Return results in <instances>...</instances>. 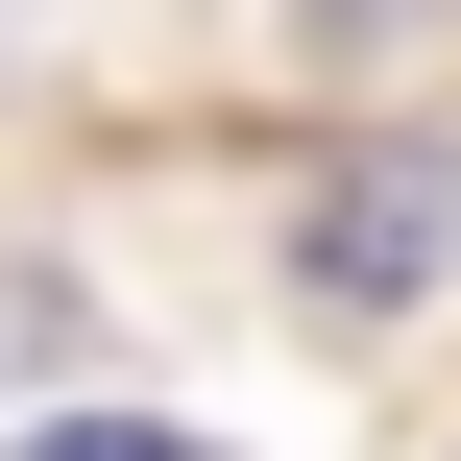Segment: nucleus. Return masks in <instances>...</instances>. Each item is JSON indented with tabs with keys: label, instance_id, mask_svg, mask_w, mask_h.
Listing matches in <instances>:
<instances>
[{
	"label": "nucleus",
	"instance_id": "1",
	"mask_svg": "<svg viewBox=\"0 0 461 461\" xmlns=\"http://www.w3.org/2000/svg\"><path fill=\"white\" fill-rule=\"evenodd\" d=\"M292 267H316V316H413V292L461 267V146H365V170L316 194Z\"/></svg>",
	"mask_w": 461,
	"mask_h": 461
},
{
	"label": "nucleus",
	"instance_id": "2",
	"mask_svg": "<svg viewBox=\"0 0 461 461\" xmlns=\"http://www.w3.org/2000/svg\"><path fill=\"white\" fill-rule=\"evenodd\" d=\"M0 461H219V438H170V413H49V438H0Z\"/></svg>",
	"mask_w": 461,
	"mask_h": 461
}]
</instances>
